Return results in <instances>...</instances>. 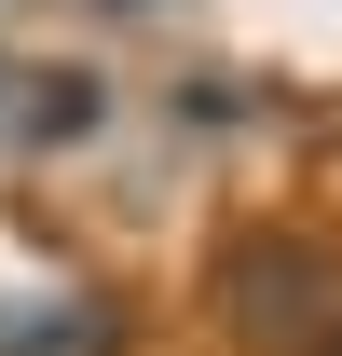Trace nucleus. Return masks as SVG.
Returning <instances> with one entry per match:
<instances>
[{
    "label": "nucleus",
    "mask_w": 342,
    "mask_h": 356,
    "mask_svg": "<svg viewBox=\"0 0 342 356\" xmlns=\"http://www.w3.org/2000/svg\"><path fill=\"white\" fill-rule=\"evenodd\" d=\"M0 356H137V315L96 288V274H55V288H0Z\"/></svg>",
    "instance_id": "nucleus-3"
},
{
    "label": "nucleus",
    "mask_w": 342,
    "mask_h": 356,
    "mask_svg": "<svg viewBox=\"0 0 342 356\" xmlns=\"http://www.w3.org/2000/svg\"><path fill=\"white\" fill-rule=\"evenodd\" d=\"M315 356H342V302H329V329H315Z\"/></svg>",
    "instance_id": "nucleus-6"
},
{
    "label": "nucleus",
    "mask_w": 342,
    "mask_h": 356,
    "mask_svg": "<svg viewBox=\"0 0 342 356\" xmlns=\"http://www.w3.org/2000/svg\"><path fill=\"white\" fill-rule=\"evenodd\" d=\"M124 110V83L96 69V55H14L0 42V165H69L96 151Z\"/></svg>",
    "instance_id": "nucleus-2"
},
{
    "label": "nucleus",
    "mask_w": 342,
    "mask_h": 356,
    "mask_svg": "<svg viewBox=\"0 0 342 356\" xmlns=\"http://www.w3.org/2000/svg\"><path fill=\"white\" fill-rule=\"evenodd\" d=\"M165 110L192 137H233V124H260V96H247V69H192V83H165Z\"/></svg>",
    "instance_id": "nucleus-4"
},
{
    "label": "nucleus",
    "mask_w": 342,
    "mask_h": 356,
    "mask_svg": "<svg viewBox=\"0 0 342 356\" xmlns=\"http://www.w3.org/2000/svg\"><path fill=\"white\" fill-rule=\"evenodd\" d=\"M83 14H110V28H151V14H178V0H83Z\"/></svg>",
    "instance_id": "nucleus-5"
},
{
    "label": "nucleus",
    "mask_w": 342,
    "mask_h": 356,
    "mask_svg": "<svg viewBox=\"0 0 342 356\" xmlns=\"http://www.w3.org/2000/svg\"><path fill=\"white\" fill-rule=\"evenodd\" d=\"M329 302H342V247L301 233V220H233L206 247V288H192V315L233 356H315Z\"/></svg>",
    "instance_id": "nucleus-1"
}]
</instances>
